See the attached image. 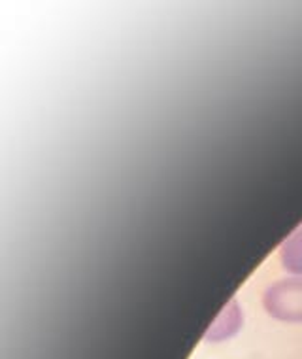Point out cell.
<instances>
[{"instance_id":"7a4b0ae2","label":"cell","mask_w":302,"mask_h":359,"mask_svg":"<svg viewBox=\"0 0 302 359\" xmlns=\"http://www.w3.org/2000/svg\"><path fill=\"white\" fill-rule=\"evenodd\" d=\"M244 323V314H242L240 304L236 299H231L219 312V316L210 323V327L204 333L206 342H225L233 339L242 329Z\"/></svg>"},{"instance_id":"6da1fadb","label":"cell","mask_w":302,"mask_h":359,"mask_svg":"<svg viewBox=\"0 0 302 359\" xmlns=\"http://www.w3.org/2000/svg\"><path fill=\"white\" fill-rule=\"evenodd\" d=\"M266 314L289 323L302 322V278L277 280L263 295Z\"/></svg>"},{"instance_id":"3957f363","label":"cell","mask_w":302,"mask_h":359,"mask_svg":"<svg viewBox=\"0 0 302 359\" xmlns=\"http://www.w3.org/2000/svg\"><path fill=\"white\" fill-rule=\"evenodd\" d=\"M282 266L291 274L302 276V225H298L280 246Z\"/></svg>"}]
</instances>
